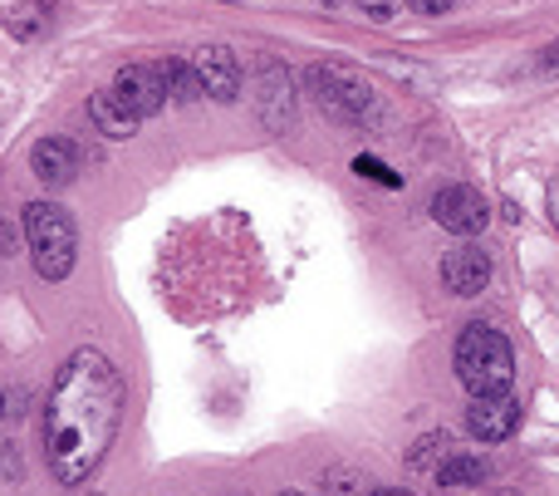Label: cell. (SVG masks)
Masks as SVG:
<instances>
[{
    "mask_svg": "<svg viewBox=\"0 0 559 496\" xmlns=\"http://www.w3.org/2000/svg\"><path fill=\"white\" fill-rule=\"evenodd\" d=\"M481 482H486L481 458H462V452H452V458L437 468V487H481Z\"/></svg>",
    "mask_w": 559,
    "mask_h": 496,
    "instance_id": "14",
    "label": "cell"
},
{
    "mask_svg": "<svg viewBox=\"0 0 559 496\" xmlns=\"http://www.w3.org/2000/svg\"><path fill=\"white\" fill-rule=\"evenodd\" d=\"M452 438H447V433H423V438H417V448L407 452V462H413V468H442L447 458H452Z\"/></svg>",
    "mask_w": 559,
    "mask_h": 496,
    "instance_id": "15",
    "label": "cell"
},
{
    "mask_svg": "<svg viewBox=\"0 0 559 496\" xmlns=\"http://www.w3.org/2000/svg\"><path fill=\"white\" fill-rule=\"evenodd\" d=\"M324 5H344V0H324Z\"/></svg>",
    "mask_w": 559,
    "mask_h": 496,
    "instance_id": "25",
    "label": "cell"
},
{
    "mask_svg": "<svg viewBox=\"0 0 559 496\" xmlns=\"http://www.w3.org/2000/svg\"><path fill=\"white\" fill-rule=\"evenodd\" d=\"M521 428V403L511 393H486V399H472L466 409V433L481 442H506Z\"/></svg>",
    "mask_w": 559,
    "mask_h": 496,
    "instance_id": "9",
    "label": "cell"
},
{
    "mask_svg": "<svg viewBox=\"0 0 559 496\" xmlns=\"http://www.w3.org/2000/svg\"><path fill=\"white\" fill-rule=\"evenodd\" d=\"M432 222L452 236H476V232H486V222H491V202L466 182L442 187V192L432 197Z\"/></svg>",
    "mask_w": 559,
    "mask_h": 496,
    "instance_id": "5",
    "label": "cell"
},
{
    "mask_svg": "<svg viewBox=\"0 0 559 496\" xmlns=\"http://www.w3.org/2000/svg\"><path fill=\"white\" fill-rule=\"evenodd\" d=\"M442 285L452 295H462V300L481 295L486 285H491V251H481L476 241H462L456 251H447L442 256Z\"/></svg>",
    "mask_w": 559,
    "mask_h": 496,
    "instance_id": "8",
    "label": "cell"
},
{
    "mask_svg": "<svg viewBox=\"0 0 559 496\" xmlns=\"http://www.w3.org/2000/svg\"><path fill=\"white\" fill-rule=\"evenodd\" d=\"M452 369L462 379V389L472 399H486V393H511L515 383V354H511V340L491 324H466L462 340H456V354H452Z\"/></svg>",
    "mask_w": 559,
    "mask_h": 496,
    "instance_id": "2",
    "label": "cell"
},
{
    "mask_svg": "<svg viewBox=\"0 0 559 496\" xmlns=\"http://www.w3.org/2000/svg\"><path fill=\"white\" fill-rule=\"evenodd\" d=\"M192 69L202 79V94L216 98V104H236L241 98V59L226 45H202L192 55Z\"/></svg>",
    "mask_w": 559,
    "mask_h": 496,
    "instance_id": "7",
    "label": "cell"
},
{
    "mask_svg": "<svg viewBox=\"0 0 559 496\" xmlns=\"http://www.w3.org/2000/svg\"><path fill=\"white\" fill-rule=\"evenodd\" d=\"M157 74H163L167 94H173L177 104H197V98H202V79H197L192 59H157Z\"/></svg>",
    "mask_w": 559,
    "mask_h": 496,
    "instance_id": "13",
    "label": "cell"
},
{
    "mask_svg": "<svg viewBox=\"0 0 559 496\" xmlns=\"http://www.w3.org/2000/svg\"><path fill=\"white\" fill-rule=\"evenodd\" d=\"M39 25H45V15H39L35 0H29V5H15V10L5 15V29H10L15 39H35V35H39Z\"/></svg>",
    "mask_w": 559,
    "mask_h": 496,
    "instance_id": "16",
    "label": "cell"
},
{
    "mask_svg": "<svg viewBox=\"0 0 559 496\" xmlns=\"http://www.w3.org/2000/svg\"><path fill=\"white\" fill-rule=\"evenodd\" d=\"M452 5H456V0H413L417 15H447Z\"/></svg>",
    "mask_w": 559,
    "mask_h": 496,
    "instance_id": "19",
    "label": "cell"
},
{
    "mask_svg": "<svg viewBox=\"0 0 559 496\" xmlns=\"http://www.w3.org/2000/svg\"><path fill=\"white\" fill-rule=\"evenodd\" d=\"M540 69H545V74H550V69H559V45H550V49L540 55Z\"/></svg>",
    "mask_w": 559,
    "mask_h": 496,
    "instance_id": "20",
    "label": "cell"
},
{
    "mask_svg": "<svg viewBox=\"0 0 559 496\" xmlns=\"http://www.w3.org/2000/svg\"><path fill=\"white\" fill-rule=\"evenodd\" d=\"M114 94L138 123L153 118L157 108L167 104V84H163V74H157V64H123L114 74Z\"/></svg>",
    "mask_w": 559,
    "mask_h": 496,
    "instance_id": "6",
    "label": "cell"
},
{
    "mask_svg": "<svg viewBox=\"0 0 559 496\" xmlns=\"http://www.w3.org/2000/svg\"><path fill=\"white\" fill-rule=\"evenodd\" d=\"M354 173H364V177H373V182H383V187H397V177L388 173L378 157H354Z\"/></svg>",
    "mask_w": 559,
    "mask_h": 496,
    "instance_id": "17",
    "label": "cell"
},
{
    "mask_svg": "<svg viewBox=\"0 0 559 496\" xmlns=\"http://www.w3.org/2000/svg\"><path fill=\"white\" fill-rule=\"evenodd\" d=\"M368 496H413V492H407V487H373Z\"/></svg>",
    "mask_w": 559,
    "mask_h": 496,
    "instance_id": "22",
    "label": "cell"
},
{
    "mask_svg": "<svg viewBox=\"0 0 559 496\" xmlns=\"http://www.w3.org/2000/svg\"><path fill=\"white\" fill-rule=\"evenodd\" d=\"M10 246H15V241H10V226L0 222V261H10Z\"/></svg>",
    "mask_w": 559,
    "mask_h": 496,
    "instance_id": "21",
    "label": "cell"
},
{
    "mask_svg": "<svg viewBox=\"0 0 559 496\" xmlns=\"http://www.w3.org/2000/svg\"><path fill=\"white\" fill-rule=\"evenodd\" d=\"M79 143H69V138H39L35 147H29V167H35V177L45 187H69L79 177Z\"/></svg>",
    "mask_w": 559,
    "mask_h": 496,
    "instance_id": "10",
    "label": "cell"
},
{
    "mask_svg": "<svg viewBox=\"0 0 559 496\" xmlns=\"http://www.w3.org/2000/svg\"><path fill=\"white\" fill-rule=\"evenodd\" d=\"M358 10H364L368 20H393L397 10H403V0H358Z\"/></svg>",
    "mask_w": 559,
    "mask_h": 496,
    "instance_id": "18",
    "label": "cell"
},
{
    "mask_svg": "<svg viewBox=\"0 0 559 496\" xmlns=\"http://www.w3.org/2000/svg\"><path fill=\"white\" fill-rule=\"evenodd\" d=\"M550 216H555V226H559V182H550Z\"/></svg>",
    "mask_w": 559,
    "mask_h": 496,
    "instance_id": "23",
    "label": "cell"
},
{
    "mask_svg": "<svg viewBox=\"0 0 559 496\" xmlns=\"http://www.w3.org/2000/svg\"><path fill=\"white\" fill-rule=\"evenodd\" d=\"M0 418H5V393H0Z\"/></svg>",
    "mask_w": 559,
    "mask_h": 496,
    "instance_id": "24",
    "label": "cell"
},
{
    "mask_svg": "<svg viewBox=\"0 0 559 496\" xmlns=\"http://www.w3.org/2000/svg\"><path fill=\"white\" fill-rule=\"evenodd\" d=\"M123 374L104 350H74L55 374L45 409V458L59 487H84L104 468L123 423Z\"/></svg>",
    "mask_w": 559,
    "mask_h": 496,
    "instance_id": "1",
    "label": "cell"
},
{
    "mask_svg": "<svg viewBox=\"0 0 559 496\" xmlns=\"http://www.w3.org/2000/svg\"><path fill=\"white\" fill-rule=\"evenodd\" d=\"M314 104L338 123H378V88L348 64H309L305 74Z\"/></svg>",
    "mask_w": 559,
    "mask_h": 496,
    "instance_id": "3",
    "label": "cell"
},
{
    "mask_svg": "<svg viewBox=\"0 0 559 496\" xmlns=\"http://www.w3.org/2000/svg\"><path fill=\"white\" fill-rule=\"evenodd\" d=\"M289 496H295V492H289Z\"/></svg>",
    "mask_w": 559,
    "mask_h": 496,
    "instance_id": "26",
    "label": "cell"
},
{
    "mask_svg": "<svg viewBox=\"0 0 559 496\" xmlns=\"http://www.w3.org/2000/svg\"><path fill=\"white\" fill-rule=\"evenodd\" d=\"M25 241H29V256H35V271L45 281H64L74 271V222H69L64 206L55 202H29L25 206Z\"/></svg>",
    "mask_w": 559,
    "mask_h": 496,
    "instance_id": "4",
    "label": "cell"
},
{
    "mask_svg": "<svg viewBox=\"0 0 559 496\" xmlns=\"http://www.w3.org/2000/svg\"><path fill=\"white\" fill-rule=\"evenodd\" d=\"M88 123H94L104 138H133L138 133V118L128 114L123 104H118L114 88H98V94H88Z\"/></svg>",
    "mask_w": 559,
    "mask_h": 496,
    "instance_id": "11",
    "label": "cell"
},
{
    "mask_svg": "<svg viewBox=\"0 0 559 496\" xmlns=\"http://www.w3.org/2000/svg\"><path fill=\"white\" fill-rule=\"evenodd\" d=\"M261 118L265 128H285L289 123V74L280 64H265V84H261Z\"/></svg>",
    "mask_w": 559,
    "mask_h": 496,
    "instance_id": "12",
    "label": "cell"
}]
</instances>
